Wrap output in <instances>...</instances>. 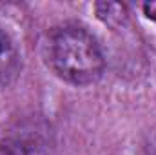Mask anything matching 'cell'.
Segmentation results:
<instances>
[{
	"label": "cell",
	"mask_w": 156,
	"mask_h": 155,
	"mask_svg": "<svg viewBox=\"0 0 156 155\" xmlns=\"http://www.w3.org/2000/svg\"><path fill=\"white\" fill-rule=\"evenodd\" d=\"M142 155H156V128L151 130L142 142Z\"/></svg>",
	"instance_id": "cell-5"
},
{
	"label": "cell",
	"mask_w": 156,
	"mask_h": 155,
	"mask_svg": "<svg viewBox=\"0 0 156 155\" xmlns=\"http://www.w3.org/2000/svg\"><path fill=\"white\" fill-rule=\"evenodd\" d=\"M20 73V53L11 35L0 28V91L9 88Z\"/></svg>",
	"instance_id": "cell-3"
},
{
	"label": "cell",
	"mask_w": 156,
	"mask_h": 155,
	"mask_svg": "<svg viewBox=\"0 0 156 155\" xmlns=\"http://www.w3.org/2000/svg\"><path fill=\"white\" fill-rule=\"evenodd\" d=\"M96 15L109 26L122 24L125 18V9L120 4H96Z\"/></svg>",
	"instance_id": "cell-4"
},
{
	"label": "cell",
	"mask_w": 156,
	"mask_h": 155,
	"mask_svg": "<svg viewBox=\"0 0 156 155\" xmlns=\"http://www.w3.org/2000/svg\"><path fill=\"white\" fill-rule=\"evenodd\" d=\"M144 13L147 18L154 20L156 22V2H151V4H144Z\"/></svg>",
	"instance_id": "cell-6"
},
{
	"label": "cell",
	"mask_w": 156,
	"mask_h": 155,
	"mask_svg": "<svg viewBox=\"0 0 156 155\" xmlns=\"http://www.w3.org/2000/svg\"><path fill=\"white\" fill-rule=\"evenodd\" d=\"M44 60L58 78L73 86L94 84L104 75L105 59L96 39L80 26L51 29L44 40Z\"/></svg>",
	"instance_id": "cell-1"
},
{
	"label": "cell",
	"mask_w": 156,
	"mask_h": 155,
	"mask_svg": "<svg viewBox=\"0 0 156 155\" xmlns=\"http://www.w3.org/2000/svg\"><path fill=\"white\" fill-rule=\"evenodd\" d=\"M0 155H55V142L44 124L22 122L0 139Z\"/></svg>",
	"instance_id": "cell-2"
}]
</instances>
